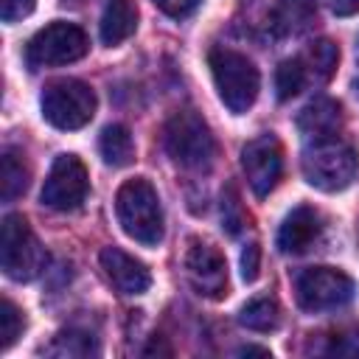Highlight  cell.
<instances>
[{
	"label": "cell",
	"mask_w": 359,
	"mask_h": 359,
	"mask_svg": "<svg viewBox=\"0 0 359 359\" xmlns=\"http://www.w3.org/2000/svg\"><path fill=\"white\" fill-rule=\"evenodd\" d=\"M222 224H224V230H227L230 236H238V233H241V227L247 224V216H244L241 199H238V194H236V188H233V185H227V188H224V194H222Z\"/></svg>",
	"instance_id": "24"
},
{
	"label": "cell",
	"mask_w": 359,
	"mask_h": 359,
	"mask_svg": "<svg viewBox=\"0 0 359 359\" xmlns=\"http://www.w3.org/2000/svg\"><path fill=\"white\" fill-rule=\"evenodd\" d=\"M163 143L168 157L188 171H208L216 157V140L205 118L194 109L174 112L163 126Z\"/></svg>",
	"instance_id": "4"
},
{
	"label": "cell",
	"mask_w": 359,
	"mask_h": 359,
	"mask_svg": "<svg viewBox=\"0 0 359 359\" xmlns=\"http://www.w3.org/2000/svg\"><path fill=\"white\" fill-rule=\"evenodd\" d=\"M323 230V219L311 205H297L280 224L278 230V250L286 255H300L306 252L314 238Z\"/></svg>",
	"instance_id": "13"
},
{
	"label": "cell",
	"mask_w": 359,
	"mask_h": 359,
	"mask_svg": "<svg viewBox=\"0 0 359 359\" xmlns=\"http://www.w3.org/2000/svg\"><path fill=\"white\" fill-rule=\"evenodd\" d=\"M36 0H0V17L3 22H17L34 11Z\"/></svg>",
	"instance_id": "27"
},
{
	"label": "cell",
	"mask_w": 359,
	"mask_h": 359,
	"mask_svg": "<svg viewBox=\"0 0 359 359\" xmlns=\"http://www.w3.org/2000/svg\"><path fill=\"white\" fill-rule=\"evenodd\" d=\"M42 118L62 129L73 132L93 121L95 115V93L81 79H53L42 90Z\"/></svg>",
	"instance_id": "6"
},
{
	"label": "cell",
	"mask_w": 359,
	"mask_h": 359,
	"mask_svg": "<svg viewBox=\"0 0 359 359\" xmlns=\"http://www.w3.org/2000/svg\"><path fill=\"white\" fill-rule=\"evenodd\" d=\"M261 275V247L258 244H247L241 252V278L247 283H252Z\"/></svg>",
	"instance_id": "26"
},
{
	"label": "cell",
	"mask_w": 359,
	"mask_h": 359,
	"mask_svg": "<svg viewBox=\"0 0 359 359\" xmlns=\"http://www.w3.org/2000/svg\"><path fill=\"white\" fill-rule=\"evenodd\" d=\"M306 65L320 81H328L339 65V48L331 39H317L306 53Z\"/></svg>",
	"instance_id": "20"
},
{
	"label": "cell",
	"mask_w": 359,
	"mask_h": 359,
	"mask_svg": "<svg viewBox=\"0 0 359 359\" xmlns=\"http://www.w3.org/2000/svg\"><path fill=\"white\" fill-rule=\"evenodd\" d=\"M331 11L337 17H351V14H359V0H328Z\"/></svg>",
	"instance_id": "29"
},
{
	"label": "cell",
	"mask_w": 359,
	"mask_h": 359,
	"mask_svg": "<svg viewBox=\"0 0 359 359\" xmlns=\"http://www.w3.org/2000/svg\"><path fill=\"white\" fill-rule=\"evenodd\" d=\"M90 191V177L76 154H59L42 185V205L53 210H76Z\"/></svg>",
	"instance_id": "9"
},
{
	"label": "cell",
	"mask_w": 359,
	"mask_h": 359,
	"mask_svg": "<svg viewBox=\"0 0 359 359\" xmlns=\"http://www.w3.org/2000/svg\"><path fill=\"white\" fill-rule=\"evenodd\" d=\"M199 3H202V0H154V6H157L163 14L174 17V20H182V17L194 14Z\"/></svg>",
	"instance_id": "28"
},
{
	"label": "cell",
	"mask_w": 359,
	"mask_h": 359,
	"mask_svg": "<svg viewBox=\"0 0 359 359\" xmlns=\"http://www.w3.org/2000/svg\"><path fill=\"white\" fill-rule=\"evenodd\" d=\"M238 323L250 331H258V334H269L280 325V306L275 297L269 294H261V297H252L250 303L241 306L238 311Z\"/></svg>",
	"instance_id": "19"
},
{
	"label": "cell",
	"mask_w": 359,
	"mask_h": 359,
	"mask_svg": "<svg viewBox=\"0 0 359 359\" xmlns=\"http://www.w3.org/2000/svg\"><path fill=\"white\" fill-rule=\"evenodd\" d=\"M339 123H342V107L334 98H314L297 115V129L311 140L337 135Z\"/></svg>",
	"instance_id": "14"
},
{
	"label": "cell",
	"mask_w": 359,
	"mask_h": 359,
	"mask_svg": "<svg viewBox=\"0 0 359 359\" xmlns=\"http://www.w3.org/2000/svg\"><path fill=\"white\" fill-rule=\"evenodd\" d=\"M182 266L196 294L210 297V300H222L227 294V261L213 244L202 238H191Z\"/></svg>",
	"instance_id": "10"
},
{
	"label": "cell",
	"mask_w": 359,
	"mask_h": 359,
	"mask_svg": "<svg viewBox=\"0 0 359 359\" xmlns=\"http://www.w3.org/2000/svg\"><path fill=\"white\" fill-rule=\"evenodd\" d=\"M208 65L222 104L233 115H244L255 104L261 90V73L252 65V59L233 48H213L208 53Z\"/></svg>",
	"instance_id": "3"
},
{
	"label": "cell",
	"mask_w": 359,
	"mask_h": 359,
	"mask_svg": "<svg viewBox=\"0 0 359 359\" xmlns=\"http://www.w3.org/2000/svg\"><path fill=\"white\" fill-rule=\"evenodd\" d=\"M300 165H303L306 182L311 188L334 194V191H342L353 182V177L359 171V154L339 135H328V137L311 140L303 149Z\"/></svg>",
	"instance_id": "1"
},
{
	"label": "cell",
	"mask_w": 359,
	"mask_h": 359,
	"mask_svg": "<svg viewBox=\"0 0 359 359\" xmlns=\"http://www.w3.org/2000/svg\"><path fill=\"white\" fill-rule=\"evenodd\" d=\"M48 353H53V356H87V353H98V348L93 345V339L87 334L62 331V334H56Z\"/></svg>",
	"instance_id": "23"
},
{
	"label": "cell",
	"mask_w": 359,
	"mask_h": 359,
	"mask_svg": "<svg viewBox=\"0 0 359 359\" xmlns=\"http://www.w3.org/2000/svg\"><path fill=\"white\" fill-rule=\"evenodd\" d=\"M137 28V6L132 0H109L101 14V42L104 45H121L126 42Z\"/></svg>",
	"instance_id": "15"
},
{
	"label": "cell",
	"mask_w": 359,
	"mask_h": 359,
	"mask_svg": "<svg viewBox=\"0 0 359 359\" xmlns=\"http://www.w3.org/2000/svg\"><path fill=\"white\" fill-rule=\"evenodd\" d=\"M317 20V3L314 0H278L272 8V25L283 36H297L309 31Z\"/></svg>",
	"instance_id": "16"
},
{
	"label": "cell",
	"mask_w": 359,
	"mask_h": 359,
	"mask_svg": "<svg viewBox=\"0 0 359 359\" xmlns=\"http://www.w3.org/2000/svg\"><path fill=\"white\" fill-rule=\"evenodd\" d=\"M241 168L244 177L252 188L255 196H269V191H275V185L280 182L283 174V146L280 140L266 132L252 137L244 149H241Z\"/></svg>",
	"instance_id": "11"
},
{
	"label": "cell",
	"mask_w": 359,
	"mask_h": 359,
	"mask_svg": "<svg viewBox=\"0 0 359 359\" xmlns=\"http://www.w3.org/2000/svg\"><path fill=\"white\" fill-rule=\"evenodd\" d=\"M241 353H244V356H250V353H258V356H269V351H266V348H255V345H247V348H241Z\"/></svg>",
	"instance_id": "30"
},
{
	"label": "cell",
	"mask_w": 359,
	"mask_h": 359,
	"mask_svg": "<svg viewBox=\"0 0 359 359\" xmlns=\"http://www.w3.org/2000/svg\"><path fill=\"white\" fill-rule=\"evenodd\" d=\"M356 283L334 266H309L294 278L297 306L306 311H331L353 300Z\"/></svg>",
	"instance_id": "8"
},
{
	"label": "cell",
	"mask_w": 359,
	"mask_h": 359,
	"mask_svg": "<svg viewBox=\"0 0 359 359\" xmlns=\"http://www.w3.org/2000/svg\"><path fill=\"white\" fill-rule=\"evenodd\" d=\"M306 84V65L303 59H283L275 70V90L280 101L294 98Z\"/></svg>",
	"instance_id": "21"
},
{
	"label": "cell",
	"mask_w": 359,
	"mask_h": 359,
	"mask_svg": "<svg viewBox=\"0 0 359 359\" xmlns=\"http://www.w3.org/2000/svg\"><path fill=\"white\" fill-rule=\"evenodd\" d=\"M115 213L121 230L137 244L154 247L163 241V205L149 180H126L115 194Z\"/></svg>",
	"instance_id": "2"
},
{
	"label": "cell",
	"mask_w": 359,
	"mask_h": 359,
	"mask_svg": "<svg viewBox=\"0 0 359 359\" xmlns=\"http://www.w3.org/2000/svg\"><path fill=\"white\" fill-rule=\"evenodd\" d=\"M328 353H334V356H359V325L334 331Z\"/></svg>",
	"instance_id": "25"
},
{
	"label": "cell",
	"mask_w": 359,
	"mask_h": 359,
	"mask_svg": "<svg viewBox=\"0 0 359 359\" xmlns=\"http://www.w3.org/2000/svg\"><path fill=\"white\" fill-rule=\"evenodd\" d=\"M22 328H25L22 311L8 297H3L0 300V351H8L17 342V337L22 334Z\"/></svg>",
	"instance_id": "22"
},
{
	"label": "cell",
	"mask_w": 359,
	"mask_h": 359,
	"mask_svg": "<svg viewBox=\"0 0 359 359\" xmlns=\"http://www.w3.org/2000/svg\"><path fill=\"white\" fill-rule=\"evenodd\" d=\"M0 266L11 280L28 283L48 266V252L20 213H8L0 224Z\"/></svg>",
	"instance_id": "5"
},
{
	"label": "cell",
	"mask_w": 359,
	"mask_h": 359,
	"mask_svg": "<svg viewBox=\"0 0 359 359\" xmlns=\"http://www.w3.org/2000/svg\"><path fill=\"white\" fill-rule=\"evenodd\" d=\"M28 180H31V171L25 165V157L17 149H3V157H0V199L14 202L17 196H22L28 191Z\"/></svg>",
	"instance_id": "17"
},
{
	"label": "cell",
	"mask_w": 359,
	"mask_h": 359,
	"mask_svg": "<svg viewBox=\"0 0 359 359\" xmlns=\"http://www.w3.org/2000/svg\"><path fill=\"white\" fill-rule=\"evenodd\" d=\"M98 151H101V157H104L107 165H112V168H126V165L135 160V140H132V132H129L123 123H109V126L101 132Z\"/></svg>",
	"instance_id": "18"
},
{
	"label": "cell",
	"mask_w": 359,
	"mask_h": 359,
	"mask_svg": "<svg viewBox=\"0 0 359 359\" xmlns=\"http://www.w3.org/2000/svg\"><path fill=\"white\" fill-rule=\"evenodd\" d=\"M87 50H90L87 34L73 22L56 20V22H48L45 28H39L28 39L25 59L31 67H56V65L79 62Z\"/></svg>",
	"instance_id": "7"
},
{
	"label": "cell",
	"mask_w": 359,
	"mask_h": 359,
	"mask_svg": "<svg viewBox=\"0 0 359 359\" xmlns=\"http://www.w3.org/2000/svg\"><path fill=\"white\" fill-rule=\"evenodd\" d=\"M101 269L107 275V280L115 286L118 294H143L149 286H151V272L143 261H137L135 255L123 252L121 247H104L101 255Z\"/></svg>",
	"instance_id": "12"
}]
</instances>
